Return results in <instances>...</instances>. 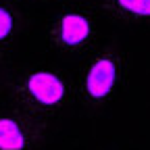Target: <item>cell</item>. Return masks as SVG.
Returning <instances> with one entry per match:
<instances>
[{
    "mask_svg": "<svg viewBox=\"0 0 150 150\" xmlns=\"http://www.w3.org/2000/svg\"><path fill=\"white\" fill-rule=\"evenodd\" d=\"M123 81L121 56L104 52L94 59L81 75V96L88 104H104L119 92Z\"/></svg>",
    "mask_w": 150,
    "mask_h": 150,
    "instance_id": "1",
    "label": "cell"
},
{
    "mask_svg": "<svg viewBox=\"0 0 150 150\" xmlns=\"http://www.w3.org/2000/svg\"><path fill=\"white\" fill-rule=\"evenodd\" d=\"M94 38V21L83 11H63L50 25V42L67 52L81 50Z\"/></svg>",
    "mask_w": 150,
    "mask_h": 150,
    "instance_id": "2",
    "label": "cell"
},
{
    "mask_svg": "<svg viewBox=\"0 0 150 150\" xmlns=\"http://www.w3.org/2000/svg\"><path fill=\"white\" fill-rule=\"evenodd\" d=\"M25 98L38 108H59L67 100V83L54 71H31L23 81Z\"/></svg>",
    "mask_w": 150,
    "mask_h": 150,
    "instance_id": "3",
    "label": "cell"
},
{
    "mask_svg": "<svg viewBox=\"0 0 150 150\" xmlns=\"http://www.w3.org/2000/svg\"><path fill=\"white\" fill-rule=\"evenodd\" d=\"M106 11L123 23L150 25V0H102Z\"/></svg>",
    "mask_w": 150,
    "mask_h": 150,
    "instance_id": "4",
    "label": "cell"
},
{
    "mask_svg": "<svg viewBox=\"0 0 150 150\" xmlns=\"http://www.w3.org/2000/svg\"><path fill=\"white\" fill-rule=\"evenodd\" d=\"M27 146L25 129L13 117H0V150H23Z\"/></svg>",
    "mask_w": 150,
    "mask_h": 150,
    "instance_id": "5",
    "label": "cell"
},
{
    "mask_svg": "<svg viewBox=\"0 0 150 150\" xmlns=\"http://www.w3.org/2000/svg\"><path fill=\"white\" fill-rule=\"evenodd\" d=\"M15 29V19H13V13L6 8V6H0V42H4L11 38Z\"/></svg>",
    "mask_w": 150,
    "mask_h": 150,
    "instance_id": "6",
    "label": "cell"
}]
</instances>
